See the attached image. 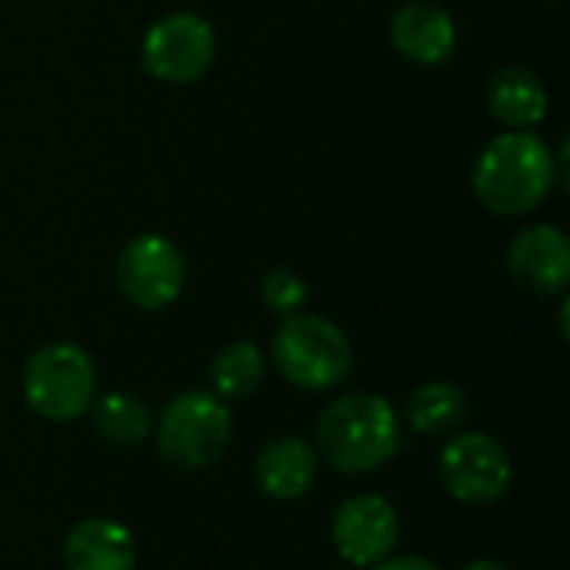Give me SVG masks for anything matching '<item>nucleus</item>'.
I'll return each mask as SVG.
<instances>
[{
	"instance_id": "7",
	"label": "nucleus",
	"mask_w": 570,
	"mask_h": 570,
	"mask_svg": "<svg viewBox=\"0 0 570 570\" xmlns=\"http://www.w3.org/2000/svg\"><path fill=\"white\" fill-rule=\"evenodd\" d=\"M438 471L448 494L464 504H491L504 498L514 478L508 448L484 431L451 438L441 451Z\"/></svg>"
},
{
	"instance_id": "21",
	"label": "nucleus",
	"mask_w": 570,
	"mask_h": 570,
	"mask_svg": "<svg viewBox=\"0 0 570 570\" xmlns=\"http://www.w3.org/2000/svg\"><path fill=\"white\" fill-rule=\"evenodd\" d=\"M568 314H570V304H568V301H561V311H558V324H561V337H570V331H568Z\"/></svg>"
},
{
	"instance_id": "13",
	"label": "nucleus",
	"mask_w": 570,
	"mask_h": 570,
	"mask_svg": "<svg viewBox=\"0 0 570 570\" xmlns=\"http://www.w3.org/2000/svg\"><path fill=\"white\" fill-rule=\"evenodd\" d=\"M63 568L134 570L137 568V541L120 521H110V518L80 521L63 538Z\"/></svg>"
},
{
	"instance_id": "14",
	"label": "nucleus",
	"mask_w": 570,
	"mask_h": 570,
	"mask_svg": "<svg viewBox=\"0 0 570 570\" xmlns=\"http://www.w3.org/2000/svg\"><path fill=\"white\" fill-rule=\"evenodd\" d=\"M548 87L528 67H501L488 83V110L508 130H534L548 117Z\"/></svg>"
},
{
	"instance_id": "16",
	"label": "nucleus",
	"mask_w": 570,
	"mask_h": 570,
	"mask_svg": "<svg viewBox=\"0 0 570 570\" xmlns=\"http://www.w3.org/2000/svg\"><path fill=\"white\" fill-rule=\"evenodd\" d=\"M267 377V357L254 341H234L210 361V384L214 394L224 401L250 397Z\"/></svg>"
},
{
	"instance_id": "19",
	"label": "nucleus",
	"mask_w": 570,
	"mask_h": 570,
	"mask_svg": "<svg viewBox=\"0 0 570 570\" xmlns=\"http://www.w3.org/2000/svg\"><path fill=\"white\" fill-rule=\"evenodd\" d=\"M374 570H441L434 561L417 558V554H397V558H384L381 564H374Z\"/></svg>"
},
{
	"instance_id": "18",
	"label": "nucleus",
	"mask_w": 570,
	"mask_h": 570,
	"mask_svg": "<svg viewBox=\"0 0 570 570\" xmlns=\"http://www.w3.org/2000/svg\"><path fill=\"white\" fill-rule=\"evenodd\" d=\"M261 297H264L271 314L294 317L307 304V281L297 271H291V267H274L261 281Z\"/></svg>"
},
{
	"instance_id": "10",
	"label": "nucleus",
	"mask_w": 570,
	"mask_h": 570,
	"mask_svg": "<svg viewBox=\"0 0 570 570\" xmlns=\"http://www.w3.org/2000/svg\"><path fill=\"white\" fill-rule=\"evenodd\" d=\"M508 274L538 297H558L570 284V240L554 224L524 227L508 247Z\"/></svg>"
},
{
	"instance_id": "2",
	"label": "nucleus",
	"mask_w": 570,
	"mask_h": 570,
	"mask_svg": "<svg viewBox=\"0 0 570 570\" xmlns=\"http://www.w3.org/2000/svg\"><path fill=\"white\" fill-rule=\"evenodd\" d=\"M321 458L341 474H371L401 451V417L394 404L371 391H354L317 421Z\"/></svg>"
},
{
	"instance_id": "11",
	"label": "nucleus",
	"mask_w": 570,
	"mask_h": 570,
	"mask_svg": "<svg viewBox=\"0 0 570 570\" xmlns=\"http://www.w3.org/2000/svg\"><path fill=\"white\" fill-rule=\"evenodd\" d=\"M391 43L404 60L421 67H438L458 47V23L441 3L411 0L397 7L391 20Z\"/></svg>"
},
{
	"instance_id": "6",
	"label": "nucleus",
	"mask_w": 570,
	"mask_h": 570,
	"mask_svg": "<svg viewBox=\"0 0 570 570\" xmlns=\"http://www.w3.org/2000/svg\"><path fill=\"white\" fill-rule=\"evenodd\" d=\"M217 53V33L214 27L190 10L167 13L154 20L140 43V63L144 70L160 83H194L200 80Z\"/></svg>"
},
{
	"instance_id": "4",
	"label": "nucleus",
	"mask_w": 570,
	"mask_h": 570,
	"mask_svg": "<svg viewBox=\"0 0 570 570\" xmlns=\"http://www.w3.org/2000/svg\"><path fill=\"white\" fill-rule=\"evenodd\" d=\"M94 394L97 367L73 341H50L23 364V401L50 424H70L83 417L94 404Z\"/></svg>"
},
{
	"instance_id": "20",
	"label": "nucleus",
	"mask_w": 570,
	"mask_h": 570,
	"mask_svg": "<svg viewBox=\"0 0 570 570\" xmlns=\"http://www.w3.org/2000/svg\"><path fill=\"white\" fill-rule=\"evenodd\" d=\"M464 570H511L508 564H501V561H488V558H481V561H471Z\"/></svg>"
},
{
	"instance_id": "5",
	"label": "nucleus",
	"mask_w": 570,
	"mask_h": 570,
	"mask_svg": "<svg viewBox=\"0 0 570 570\" xmlns=\"http://www.w3.org/2000/svg\"><path fill=\"white\" fill-rule=\"evenodd\" d=\"M234 434V417L227 401L214 391L177 394L157 421V451L180 471L214 468Z\"/></svg>"
},
{
	"instance_id": "8",
	"label": "nucleus",
	"mask_w": 570,
	"mask_h": 570,
	"mask_svg": "<svg viewBox=\"0 0 570 570\" xmlns=\"http://www.w3.org/2000/svg\"><path fill=\"white\" fill-rule=\"evenodd\" d=\"M187 281V261L180 247L164 234H140L127 240L117 257V287L140 311L170 307Z\"/></svg>"
},
{
	"instance_id": "3",
	"label": "nucleus",
	"mask_w": 570,
	"mask_h": 570,
	"mask_svg": "<svg viewBox=\"0 0 570 570\" xmlns=\"http://www.w3.org/2000/svg\"><path fill=\"white\" fill-rule=\"evenodd\" d=\"M271 357L281 377L301 391H331L354 367L347 334L321 314H294L274 331Z\"/></svg>"
},
{
	"instance_id": "12",
	"label": "nucleus",
	"mask_w": 570,
	"mask_h": 570,
	"mask_svg": "<svg viewBox=\"0 0 570 570\" xmlns=\"http://www.w3.org/2000/svg\"><path fill=\"white\" fill-rule=\"evenodd\" d=\"M317 451L304 441V438H277L267 441L257 451L254 461V478L257 488L271 498V501H297L311 491L314 478H317Z\"/></svg>"
},
{
	"instance_id": "9",
	"label": "nucleus",
	"mask_w": 570,
	"mask_h": 570,
	"mask_svg": "<svg viewBox=\"0 0 570 570\" xmlns=\"http://www.w3.org/2000/svg\"><path fill=\"white\" fill-rule=\"evenodd\" d=\"M331 538L337 554L354 568H374L394 554L401 541V518L394 504L381 494L347 498L331 521Z\"/></svg>"
},
{
	"instance_id": "1",
	"label": "nucleus",
	"mask_w": 570,
	"mask_h": 570,
	"mask_svg": "<svg viewBox=\"0 0 570 570\" xmlns=\"http://www.w3.org/2000/svg\"><path fill=\"white\" fill-rule=\"evenodd\" d=\"M558 184L554 150L534 130L498 134L474 160L471 187L481 207L498 217L538 210Z\"/></svg>"
},
{
	"instance_id": "17",
	"label": "nucleus",
	"mask_w": 570,
	"mask_h": 570,
	"mask_svg": "<svg viewBox=\"0 0 570 570\" xmlns=\"http://www.w3.org/2000/svg\"><path fill=\"white\" fill-rule=\"evenodd\" d=\"M90 421H94L97 438L114 448H137L150 434V407L137 394H127V391L104 394L94 404Z\"/></svg>"
},
{
	"instance_id": "15",
	"label": "nucleus",
	"mask_w": 570,
	"mask_h": 570,
	"mask_svg": "<svg viewBox=\"0 0 570 570\" xmlns=\"http://www.w3.org/2000/svg\"><path fill=\"white\" fill-rule=\"evenodd\" d=\"M468 417V397L451 381H428L407 401V421L424 438L454 434Z\"/></svg>"
}]
</instances>
